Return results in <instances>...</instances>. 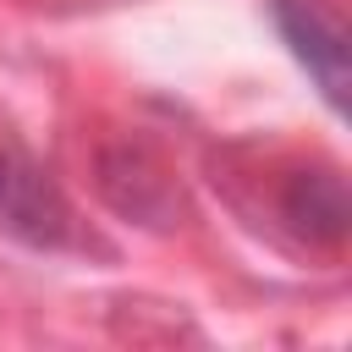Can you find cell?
I'll return each instance as SVG.
<instances>
[{"instance_id":"6da1fadb","label":"cell","mask_w":352,"mask_h":352,"mask_svg":"<svg viewBox=\"0 0 352 352\" xmlns=\"http://www.w3.org/2000/svg\"><path fill=\"white\" fill-rule=\"evenodd\" d=\"M0 231H11L28 248H66L72 242L66 192L16 143H0Z\"/></svg>"},{"instance_id":"7a4b0ae2","label":"cell","mask_w":352,"mask_h":352,"mask_svg":"<svg viewBox=\"0 0 352 352\" xmlns=\"http://www.w3.org/2000/svg\"><path fill=\"white\" fill-rule=\"evenodd\" d=\"M275 28L292 44V55L302 60V72L314 77V88L324 94V104L341 116L346 110V88H352V66H346V33L314 6V0H275Z\"/></svg>"},{"instance_id":"3957f363","label":"cell","mask_w":352,"mask_h":352,"mask_svg":"<svg viewBox=\"0 0 352 352\" xmlns=\"http://www.w3.org/2000/svg\"><path fill=\"white\" fill-rule=\"evenodd\" d=\"M286 220H297L308 236H324V242H341L346 231V187L336 170H302L292 176L286 187Z\"/></svg>"}]
</instances>
